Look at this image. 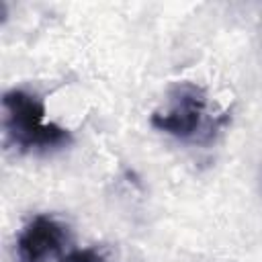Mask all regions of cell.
<instances>
[{"instance_id": "2", "label": "cell", "mask_w": 262, "mask_h": 262, "mask_svg": "<svg viewBox=\"0 0 262 262\" xmlns=\"http://www.w3.org/2000/svg\"><path fill=\"white\" fill-rule=\"evenodd\" d=\"M205 92L196 84H178L172 90V106L166 113L151 115V127L164 131L168 135L190 139L203 127V113H205Z\"/></svg>"}, {"instance_id": "3", "label": "cell", "mask_w": 262, "mask_h": 262, "mask_svg": "<svg viewBox=\"0 0 262 262\" xmlns=\"http://www.w3.org/2000/svg\"><path fill=\"white\" fill-rule=\"evenodd\" d=\"M68 227L47 215L31 219L16 237V256L20 262H47L66 254Z\"/></svg>"}, {"instance_id": "4", "label": "cell", "mask_w": 262, "mask_h": 262, "mask_svg": "<svg viewBox=\"0 0 262 262\" xmlns=\"http://www.w3.org/2000/svg\"><path fill=\"white\" fill-rule=\"evenodd\" d=\"M57 262H108V258L96 248H76L61 254Z\"/></svg>"}, {"instance_id": "1", "label": "cell", "mask_w": 262, "mask_h": 262, "mask_svg": "<svg viewBox=\"0 0 262 262\" xmlns=\"http://www.w3.org/2000/svg\"><path fill=\"white\" fill-rule=\"evenodd\" d=\"M6 131L18 147H59L70 143V131L57 123H45V104L39 96L25 90L4 94Z\"/></svg>"}]
</instances>
